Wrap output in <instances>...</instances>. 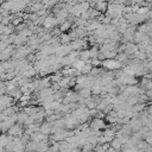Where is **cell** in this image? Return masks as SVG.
<instances>
[{"mask_svg": "<svg viewBox=\"0 0 152 152\" xmlns=\"http://www.w3.org/2000/svg\"><path fill=\"white\" fill-rule=\"evenodd\" d=\"M122 65L124 64L120 63L116 59H104V61H102V66L104 69L109 70V71H118V70L121 69Z\"/></svg>", "mask_w": 152, "mask_h": 152, "instance_id": "6da1fadb", "label": "cell"}, {"mask_svg": "<svg viewBox=\"0 0 152 152\" xmlns=\"http://www.w3.org/2000/svg\"><path fill=\"white\" fill-rule=\"evenodd\" d=\"M52 129H53L52 124L45 121V122H43V124L40 125V129H39V132L43 133V134H45V135H49V134L52 133Z\"/></svg>", "mask_w": 152, "mask_h": 152, "instance_id": "7a4b0ae2", "label": "cell"}, {"mask_svg": "<svg viewBox=\"0 0 152 152\" xmlns=\"http://www.w3.org/2000/svg\"><path fill=\"white\" fill-rule=\"evenodd\" d=\"M59 27V30H61V32L62 33H64V32H66V31H69V30H71L72 27H74V23L71 21V20H66V21H64L61 26H58Z\"/></svg>", "mask_w": 152, "mask_h": 152, "instance_id": "3957f363", "label": "cell"}, {"mask_svg": "<svg viewBox=\"0 0 152 152\" xmlns=\"http://www.w3.org/2000/svg\"><path fill=\"white\" fill-rule=\"evenodd\" d=\"M108 6H109V4H107V2L96 1V6H95V10H97L100 13H106V12L108 11Z\"/></svg>", "mask_w": 152, "mask_h": 152, "instance_id": "277c9868", "label": "cell"}, {"mask_svg": "<svg viewBox=\"0 0 152 152\" xmlns=\"http://www.w3.org/2000/svg\"><path fill=\"white\" fill-rule=\"evenodd\" d=\"M110 146H112V147H113V148H114L116 152H119V151H120V150L124 147V145L121 144V141H120V140H119L116 137H115V138H114V140L110 142Z\"/></svg>", "mask_w": 152, "mask_h": 152, "instance_id": "5b68a950", "label": "cell"}, {"mask_svg": "<svg viewBox=\"0 0 152 152\" xmlns=\"http://www.w3.org/2000/svg\"><path fill=\"white\" fill-rule=\"evenodd\" d=\"M11 97H13L15 101H19L20 100V97L23 96V93H21V90H20V88H18V89H15V90H13V91H11L10 94H8Z\"/></svg>", "mask_w": 152, "mask_h": 152, "instance_id": "8992f818", "label": "cell"}, {"mask_svg": "<svg viewBox=\"0 0 152 152\" xmlns=\"http://www.w3.org/2000/svg\"><path fill=\"white\" fill-rule=\"evenodd\" d=\"M84 65H86V62H83V61H81V59H77V61L72 64V68L76 69L77 71H81V70L84 68Z\"/></svg>", "mask_w": 152, "mask_h": 152, "instance_id": "52a82bcc", "label": "cell"}]
</instances>
